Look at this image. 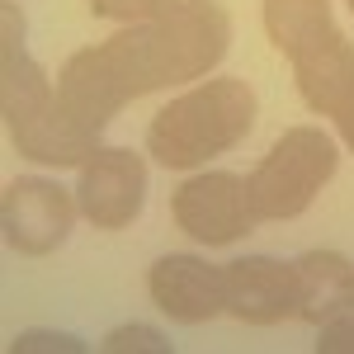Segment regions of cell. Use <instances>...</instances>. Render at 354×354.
<instances>
[{
    "mask_svg": "<svg viewBox=\"0 0 354 354\" xmlns=\"http://www.w3.org/2000/svg\"><path fill=\"white\" fill-rule=\"evenodd\" d=\"M222 283H227V274L203 270L198 260H185V255L161 260L156 274H151V293H156V302H161L170 317H180V322L213 317L218 302H222Z\"/></svg>",
    "mask_w": 354,
    "mask_h": 354,
    "instance_id": "obj_1",
    "label": "cell"
},
{
    "mask_svg": "<svg viewBox=\"0 0 354 354\" xmlns=\"http://www.w3.org/2000/svg\"><path fill=\"white\" fill-rule=\"evenodd\" d=\"M227 283H232V307L255 317V322H265V317L288 312V302H293L288 293L298 288V274H283L270 260H245V265H236L227 274Z\"/></svg>",
    "mask_w": 354,
    "mask_h": 354,
    "instance_id": "obj_2",
    "label": "cell"
}]
</instances>
